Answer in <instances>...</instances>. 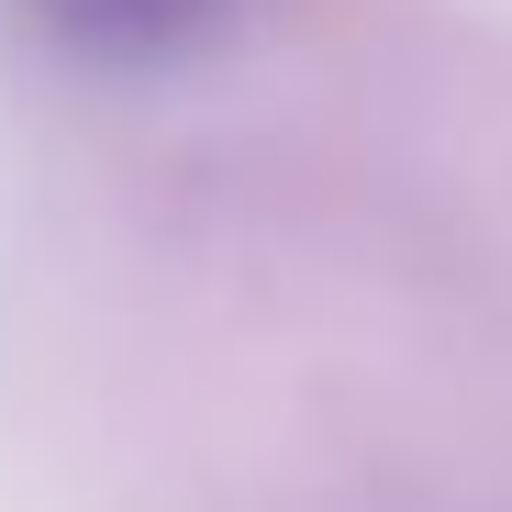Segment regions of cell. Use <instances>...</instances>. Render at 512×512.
<instances>
[{"label": "cell", "mask_w": 512, "mask_h": 512, "mask_svg": "<svg viewBox=\"0 0 512 512\" xmlns=\"http://www.w3.org/2000/svg\"><path fill=\"white\" fill-rule=\"evenodd\" d=\"M45 34L101 56V67H156V56H190L234 23V0H34Z\"/></svg>", "instance_id": "6da1fadb"}]
</instances>
